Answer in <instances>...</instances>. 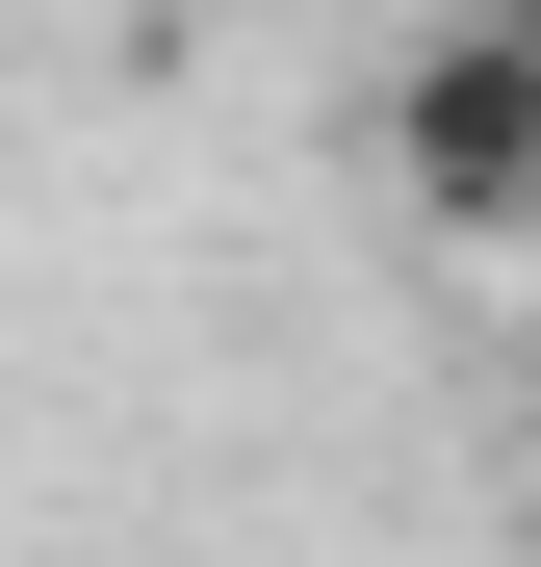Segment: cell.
I'll list each match as a JSON object with an SVG mask.
<instances>
[{
  "label": "cell",
  "instance_id": "obj_2",
  "mask_svg": "<svg viewBox=\"0 0 541 567\" xmlns=\"http://www.w3.org/2000/svg\"><path fill=\"white\" fill-rule=\"evenodd\" d=\"M516 27H541V0H516Z\"/></svg>",
  "mask_w": 541,
  "mask_h": 567
},
{
  "label": "cell",
  "instance_id": "obj_1",
  "mask_svg": "<svg viewBox=\"0 0 541 567\" xmlns=\"http://www.w3.org/2000/svg\"><path fill=\"white\" fill-rule=\"evenodd\" d=\"M387 155H413V207H438V233H541V27H516V0L413 52Z\"/></svg>",
  "mask_w": 541,
  "mask_h": 567
}]
</instances>
